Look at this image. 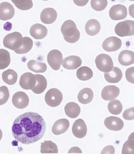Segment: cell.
<instances>
[{"mask_svg":"<svg viewBox=\"0 0 134 154\" xmlns=\"http://www.w3.org/2000/svg\"><path fill=\"white\" fill-rule=\"evenodd\" d=\"M122 44L120 39L113 36L105 40L103 42L102 48L106 51L114 52L120 49Z\"/></svg>","mask_w":134,"mask_h":154,"instance_id":"11","label":"cell"},{"mask_svg":"<svg viewBox=\"0 0 134 154\" xmlns=\"http://www.w3.org/2000/svg\"><path fill=\"white\" fill-rule=\"evenodd\" d=\"M68 153H82V151L78 147H74L69 150Z\"/></svg>","mask_w":134,"mask_h":154,"instance_id":"41","label":"cell"},{"mask_svg":"<svg viewBox=\"0 0 134 154\" xmlns=\"http://www.w3.org/2000/svg\"><path fill=\"white\" fill-rule=\"evenodd\" d=\"M72 131L74 136L77 138L85 137L87 134V127L84 120L79 119L75 121L73 123Z\"/></svg>","mask_w":134,"mask_h":154,"instance_id":"12","label":"cell"},{"mask_svg":"<svg viewBox=\"0 0 134 154\" xmlns=\"http://www.w3.org/2000/svg\"><path fill=\"white\" fill-rule=\"evenodd\" d=\"M120 93L118 87L114 85L107 86L103 88L101 92V97L104 100H112L118 97Z\"/></svg>","mask_w":134,"mask_h":154,"instance_id":"14","label":"cell"},{"mask_svg":"<svg viewBox=\"0 0 134 154\" xmlns=\"http://www.w3.org/2000/svg\"><path fill=\"white\" fill-rule=\"evenodd\" d=\"M37 83L36 75L30 72L25 73L21 76L20 85L22 88L26 90H32Z\"/></svg>","mask_w":134,"mask_h":154,"instance_id":"8","label":"cell"},{"mask_svg":"<svg viewBox=\"0 0 134 154\" xmlns=\"http://www.w3.org/2000/svg\"><path fill=\"white\" fill-rule=\"evenodd\" d=\"M2 79L9 85L15 84L18 79V74L13 69H8L2 73Z\"/></svg>","mask_w":134,"mask_h":154,"instance_id":"27","label":"cell"},{"mask_svg":"<svg viewBox=\"0 0 134 154\" xmlns=\"http://www.w3.org/2000/svg\"><path fill=\"white\" fill-rule=\"evenodd\" d=\"M65 111L68 117L72 119L76 118L81 112V108L76 103L70 102L65 105Z\"/></svg>","mask_w":134,"mask_h":154,"instance_id":"24","label":"cell"},{"mask_svg":"<svg viewBox=\"0 0 134 154\" xmlns=\"http://www.w3.org/2000/svg\"><path fill=\"white\" fill-rule=\"evenodd\" d=\"M97 68L100 71L107 73L113 68V62L110 56L106 54H101L97 56L95 60Z\"/></svg>","mask_w":134,"mask_h":154,"instance_id":"5","label":"cell"},{"mask_svg":"<svg viewBox=\"0 0 134 154\" xmlns=\"http://www.w3.org/2000/svg\"><path fill=\"white\" fill-rule=\"evenodd\" d=\"M93 96L92 90L89 88H85L80 91L78 95V99L81 103L87 105L92 101Z\"/></svg>","mask_w":134,"mask_h":154,"instance_id":"23","label":"cell"},{"mask_svg":"<svg viewBox=\"0 0 134 154\" xmlns=\"http://www.w3.org/2000/svg\"><path fill=\"white\" fill-rule=\"evenodd\" d=\"M70 123L66 119H61L57 121L52 128V132L56 135L65 133L68 130Z\"/></svg>","mask_w":134,"mask_h":154,"instance_id":"19","label":"cell"},{"mask_svg":"<svg viewBox=\"0 0 134 154\" xmlns=\"http://www.w3.org/2000/svg\"><path fill=\"white\" fill-rule=\"evenodd\" d=\"M122 72L119 68L114 67L109 72L104 73L105 79L110 83H117L122 79Z\"/></svg>","mask_w":134,"mask_h":154,"instance_id":"20","label":"cell"},{"mask_svg":"<svg viewBox=\"0 0 134 154\" xmlns=\"http://www.w3.org/2000/svg\"><path fill=\"white\" fill-rule=\"evenodd\" d=\"M33 46V42L31 38L27 37L23 38L22 45L18 49L14 51L17 54H27L32 49Z\"/></svg>","mask_w":134,"mask_h":154,"instance_id":"30","label":"cell"},{"mask_svg":"<svg viewBox=\"0 0 134 154\" xmlns=\"http://www.w3.org/2000/svg\"><path fill=\"white\" fill-rule=\"evenodd\" d=\"M129 13L130 16L134 18V4L131 5L129 7Z\"/></svg>","mask_w":134,"mask_h":154,"instance_id":"42","label":"cell"},{"mask_svg":"<svg viewBox=\"0 0 134 154\" xmlns=\"http://www.w3.org/2000/svg\"><path fill=\"white\" fill-rule=\"evenodd\" d=\"M15 14V10L12 4L4 2L0 4V20H8L13 18Z\"/></svg>","mask_w":134,"mask_h":154,"instance_id":"13","label":"cell"},{"mask_svg":"<svg viewBox=\"0 0 134 154\" xmlns=\"http://www.w3.org/2000/svg\"><path fill=\"white\" fill-rule=\"evenodd\" d=\"M123 117L126 120H132L134 119V107L125 111Z\"/></svg>","mask_w":134,"mask_h":154,"instance_id":"38","label":"cell"},{"mask_svg":"<svg viewBox=\"0 0 134 154\" xmlns=\"http://www.w3.org/2000/svg\"><path fill=\"white\" fill-rule=\"evenodd\" d=\"M62 61V54L59 50H53L48 54V63L51 67V69L53 70L58 71L60 69Z\"/></svg>","mask_w":134,"mask_h":154,"instance_id":"7","label":"cell"},{"mask_svg":"<svg viewBox=\"0 0 134 154\" xmlns=\"http://www.w3.org/2000/svg\"><path fill=\"white\" fill-rule=\"evenodd\" d=\"M118 62L123 66H129L134 63V52L129 50H124L118 55Z\"/></svg>","mask_w":134,"mask_h":154,"instance_id":"21","label":"cell"},{"mask_svg":"<svg viewBox=\"0 0 134 154\" xmlns=\"http://www.w3.org/2000/svg\"><path fill=\"white\" fill-rule=\"evenodd\" d=\"M2 136H3V134H2V131L0 129V140H2Z\"/></svg>","mask_w":134,"mask_h":154,"instance_id":"44","label":"cell"},{"mask_svg":"<svg viewBox=\"0 0 134 154\" xmlns=\"http://www.w3.org/2000/svg\"><path fill=\"white\" fill-rule=\"evenodd\" d=\"M115 32L120 37H126L134 35V21L126 20L120 22L115 27Z\"/></svg>","mask_w":134,"mask_h":154,"instance_id":"4","label":"cell"},{"mask_svg":"<svg viewBox=\"0 0 134 154\" xmlns=\"http://www.w3.org/2000/svg\"><path fill=\"white\" fill-rule=\"evenodd\" d=\"M12 131L15 140L23 144H30L40 140L45 134V121L37 113H25L15 120Z\"/></svg>","mask_w":134,"mask_h":154,"instance_id":"1","label":"cell"},{"mask_svg":"<svg viewBox=\"0 0 134 154\" xmlns=\"http://www.w3.org/2000/svg\"><path fill=\"white\" fill-rule=\"evenodd\" d=\"M23 37L18 32H13L7 35L3 39V45L5 48L15 51L22 45Z\"/></svg>","mask_w":134,"mask_h":154,"instance_id":"3","label":"cell"},{"mask_svg":"<svg viewBox=\"0 0 134 154\" xmlns=\"http://www.w3.org/2000/svg\"><path fill=\"white\" fill-rule=\"evenodd\" d=\"M61 33L67 42L73 44L77 42L80 37V33L75 23L72 20H67L61 27Z\"/></svg>","mask_w":134,"mask_h":154,"instance_id":"2","label":"cell"},{"mask_svg":"<svg viewBox=\"0 0 134 154\" xmlns=\"http://www.w3.org/2000/svg\"><path fill=\"white\" fill-rule=\"evenodd\" d=\"M63 96L61 91L57 88H51L46 94L45 100L47 105L51 107H56L61 103Z\"/></svg>","mask_w":134,"mask_h":154,"instance_id":"6","label":"cell"},{"mask_svg":"<svg viewBox=\"0 0 134 154\" xmlns=\"http://www.w3.org/2000/svg\"><path fill=\"white\" fill-rule=\"evenodd\" d=\"M37 78V83L32 91L36 94H40L43 93L47 86V82L43 75L35 74Z\"/></svg>","mask_w":134,"mask_h":154,"instance_id":"25","label":"cell"},{"mask_svg":"<svg viewBox=\"0 0 134 154\" xmlns=\"http://www.w3.org/2000/svg\"><path fill=\"white\" fill-rule=\"evenodd\" d=\"M130 1H134V0H129Z\"/></svg>","mask_w":134,"mask_h":154,"instance_id":"45","label":"cell"},{"mask_svg":"<svg viewBox=\"0 0 134 154\" xmlns=\"http://www.w3.org/2000/svg\"><path fill=\"white\" fill-rule=\"evenodd\" d=\"M43 1H48V0H43Z\"/></svg>","mask_w":134,"mask_h":154,"instance_id":"46","label":"cell"},{"mask_svg":"<svg viewBox=\"0 0 134 154\" xmlns=\"http://www.w3.org/2000/svg\"><path fill=\"white\" fill-rule=\"evenodd\" d=\"M105 126L110 130L120 131L124 127V122L122 119L116 117H107L105 119Z\"/></svg>","mask_w":134,"mask_h":154,"instance_id":"15","label":"cell"},{"mask_svg":"<svg viewBox=\"0 0 134 154\" xmlns=\"http://www.w3.org/2000/svg\"><path fill=\"white\" fill-rule=\"evenodd\" d=\"M28 69L35 73H43L46 71L47 67L45 63L36 61L35 60H30L27 63Z\"/></svg>","mask_w":134,"mask_h":154,"instance_id":"28","label":"cell"},{"mask_svg":"<svg viewBox=\"0 0 134 154\" xmlns=\"http://www.w3.org/2000/svg\"><path fill=\"white\" fill-rule=\"evenodd\" d=\"M125 76L127 81L134 84V67H131L126 69Z\"/></svg>","mask_w":134,"mask_h":154,"instance_id":"37","label":"cell"},{"mask_svg":"<svg viewBox=\"0 0 134 154\" xmlns=\"http://www.w3.org/2000/svg\"><path fill=\"white\" fill-rule=\"evenodd\" d=\"M16 8L23 11L29 10L33 8L32 0H11Z\"/></svg>","mask_w":134,"mask_h":154,"instance_id":"33","label":"cell"},{"mask_svg":"<svg viewBox=\"0 0 134 154\" xmlns=\"http://www.w3.org/2000/svg\"><path fill=\"white\" fill-rule=\"evenodd\" d=\"M82 64L81 58L76 55H71L65 57L62 62V66L67 69H75Z\"/></svg>","mask_w":134,"mask_h":154,"instance_id":"16","label":"cell"},{"mask_svg":"<svg viewBox=\"0 0 134 154\" xmlns=\"http://www.w3.org/2000/svg\"><path fill=\"white\" fill-rule=\"evenodd\" d=\"M107 0H91L92 8L97 11H102L105 10L107 5Z\"/></svg>","mask_w":134,"mask_h":154,"instance_id":"34","label":"cell"},{"mask_svg":"<svg viewBox=\"0 0 134 154\" xmlns=\"http://www.w3.org/2000/svg\"><path fill=\"white\" fill-rule=\"evenodd\" d=\"M92 70L88 66H82L77 70V76L78 79L85 81L91 79L93 77Z\"/></svg>","mask_w":134,"mask_h":154,"instance_id":"29","label":"cell"},{"mask_svg":"<svg viewBox=\"0 0 134 154\" xmlns=\"http://www.w3.org/2000/svg\"><path fill=\"white\" fill-rule=\"evenodd\" d=\"M85 29L88 35L91 36H95L100 31V23L97 20L91 19L87 22Z\"/></svg>","mask_w":134,"mask_h":154,"instance_id":"22","label":"cell"},{"mask_svg":"<svg viewBox=\"0 0 134 154\" xmlns=\"http://www.w3.org/2000/svg\"><path fill=\"white\" fill-rule=\"evenodd\" d=\"M10 92L8 88L5 86L0 87V106L4 105L8 100Z\"/></svg>","mask_w":134,"mask_h":154,"instance_id":"36","label":"cell"},{"mask_svg":"<svg viewBox=\"0 0 134 154\" xmlns=\"http://www.w3.org/2000/svg\"><path fill=\"white\" fill-rule=\"evenodd\" d=\"M47 28L40 24H34L30 29V35L36 39H43L47 36Z\"/></svg>","mask_w":134,"mask_h":154,"instance_id":"18","label":"cell"},{"mask_svg":"<svg viewBox=\"0 0 134 154\" xmlns=\"http://www.w3.org/2000/svg\"><path fill=\"white\" fill-rule=\"evenodd\" d=\"M127 15V8L122 4H117L112 6L109 11L110 18L114 20H124L126 18Z\"/></svg>","mask_w":134,"mask_h":154,"instance_id":"10","label":"cell"},{"mask_svg":"<svg viewBox=\"0 0 134 154\" xmlns=\"http://www.w3.org/2000/svg\"><path fill=\"white\" fill-rule=\"evenodd\" d=\"M128 138H130V139H134V132H132V133L130 134V135L128 137Z\"/></svg>","mask_w":134,"mask_h":154,"instance_id":"43","label":"cell"},{"mask_svg":"<svg viewBox=\"0 0 134 154\" xmlns=\"http://www.w3.org/2000/svg\"><path fill=\"white\" fill-rule=\"evenodd\" d=\"M11 63V56L8 51L0 49V69H3L8 67Z\"/></svg>","mask_w":134,"mask_h":154,"instance_id":"31","label":"cell"},{"mask_svg":"<svg viewBox=\"0 0 134 154\" xmlns=\"http://www.w3.org/2000/svg\"><path fill=\"white\" fill-rule=\"evenodd\" d=\"M108 110L112 115H120L122 112L123 106L122 103L116 99H113L110 101L108 104Z\"/></svg>","mask_w":134,"mask_h":154,"instance_id":"32","label":"cell"},{"mask_svg":"<svg viewBox=\"0 0 134 154\" xmlns=\"http://www.w3.org/2000/svg\"><path fill=\"white\" fill-rule=\"evenodd\" d=\"M75 5L79 6H84L89 2V0H73Z\"/></svg>","mask_w":134,"mask_h":154,"instance_id":"40","label":"cell"},{"mask_svg":"<svg viewBox=\"0 0 134 154\" xmlns=\"http://www.w3.org/2000/svg\"><path fill=\"white\" fill-rule=\"evenodd\" d=\"M30 99L27 95L23 91L15 93L12 98V103L14 107L18 109H24L27 107Z\"/></svg>","mask_w":134,"mask_h":154,"instance_id":"9","label":"cell"},{"mask_svg":"<svg viewBox=\"0 0 134 154\" xmlns=\"http://www.w3.org/2000/svg\"><path fill=\"white\" fill-rule=\"evenodd\" d=\"M57 18V13L53 8H46L40 14V20L43 23L51 24L55 22Z\"/></svg>","mask_w":134,"mask_h":154,"instance_id":"17","label":"cell"},{"mask_svg":"<svg viewBox=\"0 0 134 154\" xmlns=\"http://www.w3.org/2000/svg\"><path fill=\"white\" fill-rule=\"evenodd\" d=\"M123 154H134V140L128 138L123 146Z\"/></svg>","mask_w":134,"mask_h":154,"instance_id":"35","label":"cell"},{"mask_svg":"<svg viewBox=\"0 0 134 154\" xmlns=\"http://www.w3.org/2000/svg\"><path fill=\"white\" fill-rule=\"evenodd\" d=\"M114 148L113 146L111 145L105 147L101 152V154H114Z\"/></svg>","mask_w":134,"mask_h":154,"instance_id":"39","label":"cell"},{"mask_svg":"<svg viewBox=\"0 0 134 154\" xmlns=\"http://www.w3.org/2000/svg\"><path fill=\"white\" fill-rule=\"evenodd\" d=\"M40 152L42 154H57V146L51 140H46L41 144Z\"/></svg>","mask_w":134,"mask_h":154,"instance_id":"26","label":"cell"}]
</instances>
